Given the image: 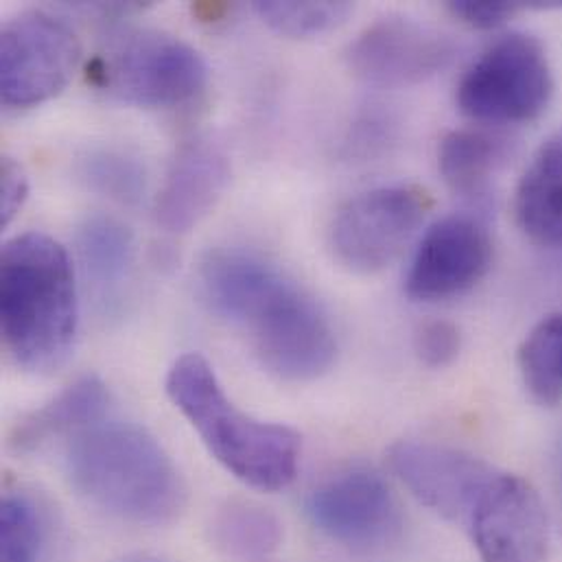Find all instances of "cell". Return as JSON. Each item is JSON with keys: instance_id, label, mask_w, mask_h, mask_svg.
<instances>
[{"instance_id": "obj_1", "label": "cell", "mask_w": 562, "mask_h": 562, "mask_svg": "<svg viewBox=\"0 0 562 562\" xmlns=\"http://www.w3.org/2000/svg\"><path fill=\"white\" fill-rule=\"evenodd\" d=\"M200 281L215 313L248 333L272 374L311 381L333 366L337 341L326 313L263 257L217 250L202 263Z\"/></svg>"}, {"instance_id": "obj_2", "label": "cell", "mask_w": 562, "mask_h": 562, "mask_svg": "<svg viewBox=\"0 0 562 562\" xmlns=\"http://www.w3.org/2000/svg\"><path fill=\"white\" fill-rule=\"evenodd\" d=\"M66 475L88 504L134 526L173 524L187 504L171 456L134 423L101 420L72 436Z\"/></svg>"}, {"instance_id": "obj_3", "label": "cell", "mask_w": 562, "mask_h": 562, "mask_svg": "<svg viewBox=\"0 0 562 562\" xmlns=\"http://www.w3.org/2000/svg\"><path fill=\"white\" fill-rule=\"evenodd\" d=\"M2 337L29 372L59 368L75 344L79 306L68 252L48 235L24 233L0 255Z\"/></svg>"}, {"instance_id": "obj_4", "label": "cell", "mask_w": 562, "mask_h": 562, "mask_svg": "<svg viewBox=\"0 0 562 562\" xmlns=\"http://www.w3.org/2000/svg\"><path fill=\"white\" fill-rule=\"evenodd\" d=\"M167 394L215 460L237 480L268 493L293 482L302 451L300 436L291 427L259 420L239 409L202 355H182L171 366Z\"/></svg>"}, {"instance_id": "obj_5", "label": "cell", "mask_w": 562, "mask_h": 562, "mask_svg": "<svg viewBox=\"0 0 562 562\" xmlns=\"http://www.w3.org/2000/svg\"><path fill=\"white\" fill-rule=\"evenodd\" d=\"M88 79L116 101L138 108H173L206 88L209 66L189 42L143 29L110 40L90 61Z\"/></svg>"}, {"instance_id": "obj_6", "label": "cell", "mask_w": 562, "mask_h": 562, "mask_svg": "<svg viewBox=\"0 0 562 562\" xmlns=\"http://www.w3.org/2000/svg\"><path fill=\"white\" fill-rule=\"evenodd\" d=\"M554 94V75L546 46L526 33L495 40L462 75L458 108L486 125L530 123Z\"/></svg>"}, {"instance_id": "obj_7", "label": "cell", "mask_w": 562, "mask_h": 562, "mask_svg": "<svg viewBox=\"0 0 562 562\" xmlns=\"http://www.w3.org/2000/svg\"><path fill=\"white\" fill-rule=\"evenodd\" d=\"M81 46L57 15L31 9L0 31V97L9 108H33L59 94L77 70Z\"/></svg>"}, {"instance_id": "obj_8", "label": "cell", "mask_w": 562, "mask_h": 562, "mask_svg": "<svg viewBox=\"0 0 562 562\" xmlns=\"http://www.w3.org/2000/svg\"><path fill=\"white\" fill-rule=\"evenodd\" d=\"M431 198L418 187H379L348 200L330 226L335 257L352 272L387 268L416 235Z\"/></svg>"}, {"instance_id": "obj_9", "label": "cell", "mask_w": 562, "mask_h": 562, "mask_svg": "<svg viewBox=\"0 0 562 562\" xmlns=\"http://www.w3.org/2000/svg\"><path fill=\"white\" fill-rule=\"evenodd\" d=\"M451 35L407 15H383L368 24L348 46L350 70L383 88L423 83L442 72L456 57Z\"/></svg>"}, {"instance_id": "obj_10", "label": "cell", "mask_w": 562, "mask_h": 562, "mask_svg": "<svg viewBox=\"0 0 562 562\" xmlns=\"http://www.w3.org/2000/svg\"><path fill=\"white\" fill-rule=\"evenodd\" d=\"M467 526L484 562L548 561L546 506L532 484L517 475L495 473Z\"/></svg>"}, {"instance_id": "obj_11", "label": "cell", "mask_w": 562, "mask_h": 562, "mask_svg": "<svg viewBox=\"0 0 562 562\" xmlns=\"http://www.w3.org/2000/svg\"><path fill=\"white\" fill-rule=\"evenodd\" d=\"M306 515L319 532L350 548L381 546L401 524L385 480L361 467L322 480L306 497Z\"/></svg>"}, {"instance_id": "obj_12", "label": "cell", "mask_w": 562, "mask_h": 562, "mask_svg": "<svg viewBox=\"0 0 562 562\" xmlns=\"http://www.w3.org/2000/svg\"><path fill=\"white\" fill-rule=\"evenodd\" d=\"M493 263L488 228L471 215H449L420 239L407 270L405 291L416 302H440L467 293Z\"/></svg>"}, {"instance_id": "obj_13", "label": "cell", "mask_w": 562, "mask_h": 562, "mask_svg": "<svg viewBox=\"0 0 562 562\" xmlns=\"http://www.w3.org/2000/svg\"><path fill=\"white\" fill-rule=\"evenodd\" d=\"M390 467L407 491L438 515L467 524L495 469L460 449L401 440L387 453Z\"/></svg>"}, {"instance_id": "obj_14", "label": "cell", "mask_w": 562, "mask_h": 562, "mask_svg": "<svg viewBox=\"0 0 562 562\" xmlns=\"http://www.w3.org/2000/svg\"><path fill=\"white\" fill-rule=\"evenodd\" d=\"M231 180V158L213 136L198 134L180 145L156 200V222L182 235L198 226L220 202Z\"/></svg>"}, {"instance_id": "obj_15", "label": "cell", "mask_w": 562, "mask_h": 562, "mask_svg": "<svg viewBox=\"0 0 562 562\" xmlns=\"http://www.w3.org/2000/svg\"><path fill=\"white\" fill-rule=\"evenodd\" d=\"M110 405L105 383L86 374L59 392L50 403L20 420L11 434V447L18 453H31L57 438H72L79 431L103 420Z\"/></svg>"}, {"instance_id": "obj_16", "label": "cell", "mask_w": 562, "mask_h": 562, "mask_svg": "<svg viewBox=\"0 0 562 562\" xmlns=\"http://www.w3.org/2000/svg\"><path fill=\"white\" fill-rule=\"evenodd\" d=\"M77 259L90 291L101 304L123 297L136 261V239L127 224L112 215H90L77 228Z\"/></svg>"}, {"instance_id": "obj_17", "label": "cell", "mask_w": 562, "mask_h": 562, "mask_svg": "<svg viewBox=\"0 0 562 562\" xmlns=\"http://www.w3.org/2000/svg\"><path fill=\"white\" fill-rule=\"evenodd\" d=\"M515 217L532 244L562 248V134L548 138L524 171Z\"/></svg>"}, {"instance_id": "obj_18", "label": "cell", "mask_w": 562, "mask_h": 562, "mask_svg": "<svg viewBox=\"0 0 562 562\" xmlns=\"http://www.w3.org/2000/svg\"><path fill=\"white\" fill-rule=\"evenodd\" d=\"M513 140L493 127H462L449 132L438 147V169L460 195L477 198L504 167Z\"/></svg>"}, {"instance_id": "obj_19", "label": "cell", "mask_w": 562, "mask_h": 562, "mask_svg": "<svg viewBox=\"0 0 562 562\" xmlns=\"http://www.w3.org/2000/svg\"><path fill=\"white\" fill-rule=\"evenodd\" d=\"M77 178L90 191L134 206L143 200L147 189V171L138 156L119 147H97L77 160Z\"/></svg>"}, {"instance_id": "obj_20", "label": "cell", "mask_w": 562, "mask_h": 562, "mask_svg": "<svg viewBox=\"0 0 562 562\" xmlns=\"http://www.w3.org/2000/svg\"><path fill=\"white\" fill-rule=\"evenodd\" d=\"M519 370L543 405L562 403V311L543 317L519 348Z\"/></svg>"}, {"instance_id": "obj_21", "label": "cell", "mask_w": 562, "mask_h": 562, "mask_svg": "<svg viewBox=\"0 0 562 562\" xmlns=\"http://www.w3.org/2000/svg\"><path fill=\"white\" fill-rule=\"evenodd\" d=\"M48 539L44 508L26 493H7L0 506V562H40Z\"/></svg>"}, {"instance_id": "obj_22", "label": "cell", "mask_w": 562, "mask_h": 562, "mask_svg": "<svg viewBox=\"0 0 562 562\" xmlns=\"http://www.w3.org/2000/svg\"><path fill=\"white\" fill-rule=\"evenodd\" d=\"M255 11L274 31L291 37H311L337 29L355 11L350 2H293V0H259Z\"/></svg>"}, {"instance_id": "obj_23", "label": "cell", "mask_w": 562, "mask_h": 562, "mask_svg": "<svg viewBox=\"0 0 562 562\" xmlns=\"http://www.w3.org/2000/svg\"><path fill=\"white\" fill-rule=\"evenodd\" d=\"M220 539L226 548L239 554H266L279 543L277 521L252 506H233L220 519Z\"/></svg>"}, {"instance_id": "obj_24", "label": "cell", "mask_w": 562, "mask_h": 562, "mask_svg": "<svg viewBox=\"0 0 562 562\" xmlns=\"http://www.w3.org/2000/svg\"><path fill=\"white\" fill-rule=\"evenodd\" d=\"M462 337L456 324L431 319L416 333V352L429 368H445L460 355Z\"/></svg>"}, {"instance_id": "obj_25", "label": "cell", "mask_w": 562, "mask_h": 562, "mask_svg": "<svg viewBox=\"0 0 562 562\" xmlns=\"http://www.w3.org/2000/svg\"><path fill=\"white\" fill-rule=\"evenodd\" d=\"M447 9L464 24L473 29H497L506 24L510 18H515L524 4L521 2H491V0H453L447 4Z\"/></svg>"}, {"instance_id": "obj_26", "label": "cell", "mask_w": 562, "mask_h": 562, "mask_svg": "<svg viewBox=\"0 0 562 562\" xmlns=\"http://www.w3.org/2000/svg\"><path fill=\"white\" fill-rule=\"evenodd\" d=\"M29 198V178L22 165L9 156L0 162V226L7 228Z\"/></svg>"}, {"instance_id": "obj_27", "label": "cell", "mask_w": 562, "mask_h": 562, "mask_svg": "<svg viewBox=\"0 0 562 562\" xmlns=\"http://www.w3.org/2000/svg\"><path fill=\"white\" fill-rule=\"evenodd\" d=\"M121 562H167L162 561V559H158V557H149V554H140V557H130V559H125V561Z\"/></svg>"}]
</instances>
